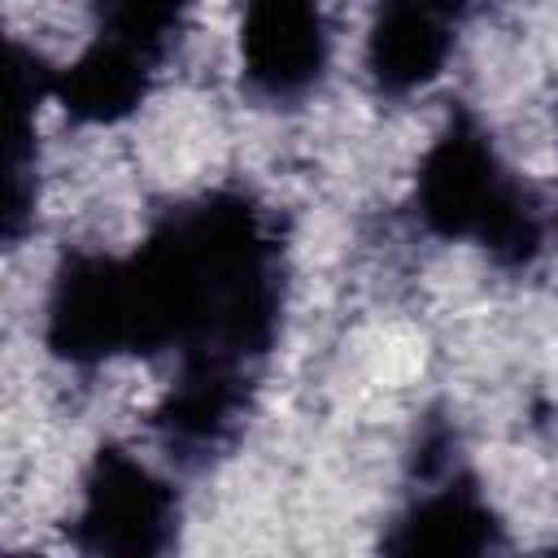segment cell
Instances as JSON below:
<instances>
[{
  "instance_id": "obj_2",
  "label": "cell",
  "mask_w": 558,
  "mask_h": 558,
  "mask_svg": "<svg viewBox=\"0 0 558 558\" xmlns=\"http://www.w3.org/2000/svg\"><path fill=\"white\" fill-rule=\"evenodd\" d=\"M327 17L318 0H240V61L253 92L305 96L327 70Z\"/></svg>"
},
{
  "instance_id": "obj_5",
  "label": "cell",
  "mask_w": 558,
  "mask_h": 558,
  "mask_svg": "<svg viewBox=\"0 0 558 558\" xmlns=\"http://www.w3.org/2000/svg\"><path fill=\"white\" fill-rule=\"evenodd\" d=\"M410 536L392 541L397 549H480L488 545V510L466 488H445L436 497H423L410 519Z\"/></svg>"
},
{
  "instance_id": "obj_3",
  "label": "cell",
  "mask_w": 558,
  "mask_h": 558,
  "mask_svg": "<svg viewBox=\"0 0 558 558\" xmlns=\"http://www.w3.org/2000/svg\"><path fill=\"white\" fill-rule=\"evenodd\" d=\"M170 488L135 458L105 449L83 484L78 536L87 549L109 554H148L166 541L170 523Z\"/></svg>"
},
{
  "instance_id": "obj_1",
  "label": "cell",
  "mask_w": 558,
  "mask_h": 558,
  "mask_svg": "<svg viewBox=\"0 0 558 558\" xmlns=\"http://www.w3.org/2000/svg\"><path fill=\"white\" fill-rule=\"evenodd\" d=\"M418 214L436 235L475 240L514 262H527L541 244L532 201L471 122H453L427 148L418 170Z\"/></svg>"
},
{
  "instance_id": "obj_4",
  "label": "cell",
  "mask_w": 558,
  "mask_h": 558,
  "mask_svg": "<svg viewBox=\"0 0 558 558\" xmlns=\"http://www.w3.org/2000/svg\"><path fill=\"white\" fill-rule=\"evenodd\" d=\"M449 26L418 0H384L366 39V65L384 92H414L432 83L449 57Z\"/></svg>"
},
{
  "instance_id": "obj_6",
  "label": "cell",
  "mask_w": 558,
  "mask_h": 558,
  "mask_svg": "<svg viewBox=\"0 0 558 558\" xmlns=\"http://www.w3.org/2000/svg\"><path fill=\"white\" fill-rule=\"evenodd\" d=\"M418 4H427L432 13H440L445 22H458L466 9H471V0H418Z\"/></svg>"
}]
</instances>
